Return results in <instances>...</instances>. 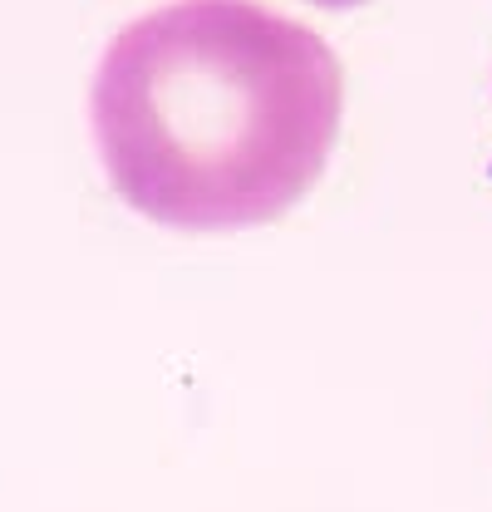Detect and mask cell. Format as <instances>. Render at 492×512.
<instances>
[{
  "mask_svg": "<svg viewBox=\"0 0 492 512\" xmlns=\"http://www.w3.org/2000/svg\"><path fill=\"white\" fill-rule=\"evenodd\" d=\"M89 114L133 212L237 232L286 217L320 183L345 74L315 30L261 0H173L114 35Z\"/></svg>",
  "mask_w": 492,
  "mask_h": 512,
  "instance_id": "6da1fadb",
  "label": "cell"
},
{
  "mask_svg": "<svg viewBox=\"0 0 492 512\" xmlns=\"http://www.w3.org/2000/svg\"><path fill=\"white\" fill-rule=\"evenodd\" d=\"M315 5H330V10H345V5H360V0H315Z\"/></svg>",
  "mask_w": 492,
  "mask_h": 512,
  "instance_id": "7a4b0ae2",
  "label": "cell"
}]
</instances>
